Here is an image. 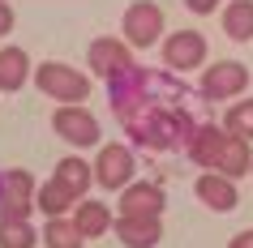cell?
Wrapping results in <instances>:
<instances>
[{
    "label": "cell",
    "instance_id": "cell-21",
    "mask_svg": "<svg viewBox=\"0 0 253 248\" xmlns=\"http://www.w3.org/2000/svg\"><path fill=\"white\" fill-rule=\"evenodd\" d=\"M56 176H60V180H69L78 193H86V188L94 184V167L86 163V158H78V154L60 158V163H56Z\"/></svg>",
    "mask_w": 253,
    "mask_h": 248
},
{
    "label": "cell",
    "instance_id": "cell-6",
    "mask_svg": "<svg viewBox=\"0 0 253 248\" xmlns=\"http://www.w3.org/2000/svg\"><path fill=\"white\" fill-rule=\"evenodd\" d=\"M245 86H249V69L240 60H214L202 73V94L206 99H236V94H245Z\"/></svg>",
    "mask_w": 253,
    "mask_h": 248
},
{
    "label": "cell",
    "instance_id": "cell-20",
    "mask_svg": "<svg viewBox=\"0 0 253 248\" xmlns=\"http://www.w3.org/2000/svg\"><path fill=\"white\" fill-rule=\"evenodd\" d=\"M39 235L30 227V218H0V248H35Z\"/></svg>",
    "mask_w": 253,
    "mask_h": 248
},
{
    "label": "cell",
    "instance_id": "cell-17",
    "mask_svg": "<svg viewBox=\"0 0 253 248\" xmlns=\"http://www.w3.org/2000/svg\"><path fill=\"white\" fill-rule=\"evenodd\" d=\"M73 222L82 227V235H86V240L103 235L107 227H116V222H112V210H107V206H99V201H82V206H78V214H73Z\"/></svg>",
    "mask_w": 253,
    "mask_h": 248
},
{
    "label": "cell",
    "instance_id": "cell-14",
    "mask_svg": "<svg viewBox=\"0 0 253 248\" xmlns=\"http://www.w3.org/2000/svg\"><path fill=\"white\" fill-rule=\"evenodd\" d=\"M78 188L69 180H60V176H52V180L39 184V193H35V210H43V214H52V218H60V214H69L73 210V201H78Z\"/></svg>",
    "mask_w": 253,
    "mask_h": 248
},
{
    "label": "cell",
    "instance_id": "cell-18",
    "mask_svg": "<svg viewBox=\"0 0 253 248\" xmlns=\"http://www.w3.org/2000/svg\"><path fill=\"white\" fill-rule=\"evenodd\" d=\"M82 240H86L82 227H78L73 218H65V214L43 227V244H47V248H82Z\"/></svg>",
    "mask_w": 253,
    "mask_h": 248
},
{
    "label": "cell",
    "instance_id": "cell-9",
    "mask_svg": "<svg viewBox=\"0 0 253 248\" xmlns=\"http://www.w3.org/2000/svg\"><path fill=\"white\" fill-rule=\"evenodd\" d=\"M227 142H232V133H227V129H219V124H198L193 137H189V158H193L198 167L214 171V167H219V158H223V150H227Z\"/></svg>",
    "mask_w": 253,
    "mask_h": 248
},
{
    "label": "cell",
    "instance_id": "cell-24",
    "mask_svg": "<svg viewBox=\"0 0 253 248\" xmlns=\"http://www.w3.org/2000/svg\"><path fill=\"white\" fill-rule=\"evenodd\" d=\"M185 4L193 13H214V9H219V0H185Z\"/></svg>",
    "mask_w": 253,
    "mask_h": 248
},
{
    "label": "cell",
    "instance_id": "cell-8",
    "mask_svg": "<svg viewBox=\"0 0 253 248\" xmlns=\"http://www.w3.org/2000/svg\"><path fill=\"white\" fill-rule=\"evenodd\" d=\"M163 60H168L172 73H189V69H198L206 60V39H202L198 30H176L163 43Z\"/></svg>",
    "mask_w": 253,
    "mask_h": 248
},
{
    "label": "cell",
    "instance_id": "cell-3",
    "mask_svg": "<svg viewBox=\"0 0 253 248\" xmlns=\"http://www.w3.org/2000/svg\"><path fill=\"white\" fill-rule=\"evenodd\" d=\"M163 39V9L155 0H137L125 9V43L133 47H150Z\"/></svg>",
    "mask_w": 253,
    "mask_h": 248
},
{
    "label": "cell",
    "instance_id": "cell-16",
    "mask_svg": "<svg viewBox=\"0 0 253 248\" xmlns=\"http://www.w3.org/2000/svg\"><path fill=\"white\" fill-rule=\"evenodd\" d=\"M223 35L236 43L253 39V0H232L223 9Z\"/></svg>",
    "mask_w": 253,
    "mask_h": 248
},
{
    "label": "cell",
    "instance_id": "cell-15",
    "mask_svg": "<svg viewBox=\"0 0 253 248\" xmlns=\"http://www.w3.org/2000/svg\"><path fill=\"white\" fill-rule=\"evenodd\" d=\"M26 77H30L26 52H22V47H4V52H0V90H9V94L22 90Z\"/></svg>",
    "mask_w": 253,
    "mask_h": 248
},
{
    "label": "cell",
    "instance_id": "cell-26",
    "mask_svg": "<svg viewBox=\"0 0 253 248\" xmlns=\"http://www.w3.org/2000/svg\"><path fill=\"white\" fill-rule=\"evenodd\" d=\"M0 184H4V176H0Z\"/></svg>",
    "mask_w": 253,
    "mask_h": 248
},
{
    "label": "cell",
    "instance_id": "cell-23",
    "mask_svg": "<svg viewBox=\"0 0 253 248\" xmlns=\"http://www.w3.org/2000/svg\"><path fill=\"white\" fill-rule=\"evenodd\" d=\"M9 30H13V9H9V4L0 0V39H4Z\"/></svg>",
    "mask_w": 253,
    "mask_h": 248
},
{
    "label": "cell",
    "instance_id": "cell-12",
    "mask_svg": "<svg viewBox=\"0 0 253 248\" xmlns=\"http://www.w3.org/2000/svg\"><path fill=\"white\" fill-rule=\"evenodd\" d=\"M86 60H90V73H99V77H116V73H125L133 65L129 60V43H116V39H94Z\"/></svg>",
    "mask_w": 253,
    "mask_h": 248
},
{
    "label": "cell",
    "instance_id": "cell-2",
    "mask_svg": "<svg viewBox=\"0 0 253 248\" xmlns=\"http://www.w3.org/2000/svg\"><path fill=\"white\" fill-rule=\"evenodd\" d=\"M35 86L56 103H82L90 94V77H82L73 65H60V60H43L35 69Z\"/></svg>",
    "mask_w": 253,
    "mask_h": 248
},
{
    "label": "cell",
    "instance_id": "cell-13",
    "mask_svg": "<svg viewBox=\"0 0 253 248\" xmlns=\"http://www.w3.org/2000/svg\"><path fill=\"white\" fill-rule=\"evenodd\" d=\"M198 197H202V206L219 210V214L236 210V201H240V193H236V184H232V176H223V171H206V176L198 180Z\"/></svg>",
    "mask_w": 253,
    "mask_h": 248
},
{
    "label": "cell",
    "instance_id": "cell-1",
    "mask_svg": "<svg viewBox=\"0 0 253 248\" xmlns=\"http://www.w3.org/2000/svg\"><path fill=\"white\" fill-rule=\"evenodd\" d=\"M125 124L133 133L142 145H155V150H180L189 145L193 129L198 124H189L185 111H176V107H146V116H137V111H125Z\"/></svg>",
    "mask_w": 253,
    "mask_h": 248
},
{
    "label": "cell",
    "instance_id": "cell-11",
    "mask_svg": "<svg viewBox=\"0 0 253 248\" xmlns=\"http://www.w3.org/2000/svg\"><path fill=\"white\" fill-rule=\"evenodd\" d=\"M168 197L155 180H133L120 188V214H163Z\"/></svg>",
    "mask_w": 253,
    "mask_h": 248
},
{
    "label": "cell",
    "instance_id": "cell-4",
    "mask_svg": "<svg viewBox=\"0 0 253 248\" xmlns=\"http://www.w3.org/2000/svg\"><path fill=\"white\" fill-rule=\"evenodd\" d=\"M35 193H39L35 176L26 167H13L0 184V218H26L35 210Z\"/></svg>",
    "mask_w": 253,
    "mask_h": 248
},
{
    "label": "cell",
    "instance_id": "cell-7",
    "mask_svg": "<svg viewBox=\"0 0 253 248\" xmlns=\"http://www.w3.org/2000/svg\"><path fill=\"white\" fill-rule=\"evenodd\" d=\"M94 184H103L107 193L133 184V150H129V145H116V142L103 145L99 158H94Z\"/></svg>",
    "mask_w": 253,
    "mask_h": 248
},
{
    "label": "cell",
    "instance_id": "cell-19",
    "mask_svg": "<svg viewBox=\"0 0 253 248\" xmlns=\"http://www.w3.org/2000/svg\"><path fill=\"white\" fill-rule=\"evenodd\" d=\"M249 167H253L249 142H245V137H232V142H227V150H223V158H219V167H214V171H223V176L240 180V176H245Z\"/></svg>",
    "mask_w": 253,
    "mask_h": 248
},
{
    "label": "cell",
    "instance_id": "cell-5",
    "mask_svg": "<svg viewBox=\"0 0 253 248\" xmlns=\"http://www.w3.org/2000/svg\"><path fill=\"white\" fill-rule=\"evenodd\" d=\"M52 129L56 137H65L69 145H99V120L90 111H82L78 103H60V111H52Z\"/></svg>",
    "mask_w": 253,
    "mask_h": 248
},
{
    "label": "cell",
    "instance_id": "cell-22",
    "mask_svg": "<svg viewBox=\"0 0 253 248\" xmlns=\"http://www.w3.org/2000/svg\"><path fill=\"white\" fill-rule=\"evenodd\" d=\"M223 129L232 133V137H245V142H253V99H240V103H232V111L223 116Z\"/></svg>",
    "mask_w": 253,
    "mask_h": 248
},
{
    "label": "cell",
    "instance_id": "cell-10",
    "mask_svg": "<svg viewBox=\"0 0 253 248\" xmlns=\"http://www.w3.org/2000/svg\"><path fill=\"white\" fill-rule=\"evenodd\" d=\"M163 235L159 214H120L116 218V240L125 248H155Z\"/></svg>",
    "mask_w": 253,
    "mask_h": 248
},
{
    "label": "cell",
    "instance_id": "cell-25",
    "mask_svg": "<svg viewBox=\"0 0 253 248\" xmlns=\"http://www.w3.org/2000/svg\"><path fill=\"white\" fill-rule=\"evenodd\" d=\"M227 248H253V231H240V235H232V244Z\"/></svg>",
    "mask_w": 253,
    "mask_h": 248
}]
</instances>
